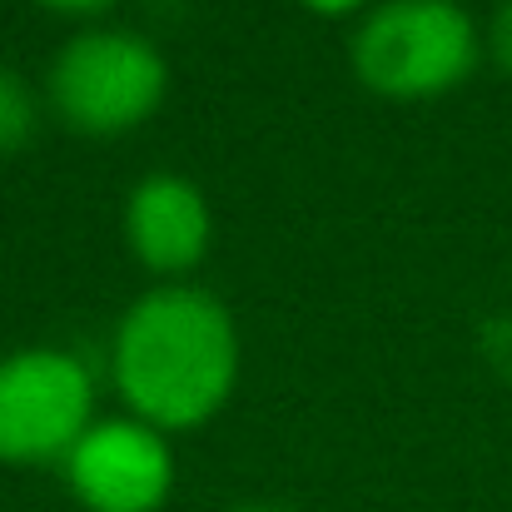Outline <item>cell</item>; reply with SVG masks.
<instances>
[{"label":"cell","mask_w":512,"mask_h":512,"mask_svg":"<svg viewBox=\"0 0 512 512\" xmlns=\"http://www.w3.org/2000/svg\"><path fill=\"white\" fill-rule=\"evenodd\" d=\"M50 10H65V15H90V10H105L110 0H40Z\"/></svg>","instance_id":"9"},{"label":"cell","mask_w":512,"mask_h":512,"mask_svg":"<svg viewBox=\"0 0 512 512\" xmlns=\"http://www.w3.org/2000/svg\"><path fill=\"white\" fill-rule=\"evenodd\" d=\"M239 339L199 289L145 294L115 334V383L150 428H194L234 388Z\"/></svg>","instance_id":"1"},{"label":"cell","mask_w":512,"mask_h":512,"mask_svg":"<svg viewBox=\"0 0 512 512\" xmlns=\"http://www.w3.org/2000/svg\"><path fill=\"white\" fill-rule=\"evenodd\" d=\"M65 478L90 512H155L170 498L174 458L150 423H90L65 453Z\"/></svg>","instance_id":"5"},{"label":"cell","mask_w":512,"mask_h":512,"mask_svg":"<svg viewBox=\"0 0 512 512\" xmlns=\"http://www.w3.org/2000/svg\"><path fill=\"white\" fill-rule=\"evenodd\" d=\"M125 224H130L135 254L160 274L194 269L209 249V204L189 179H174V174H155L130 194Z\"/></svg>","instance_id":"6"},{"label":"cell","mask_w":512,"mask_h":512,"mask_svg":"<svg viewBox=\"0 0 512 512\" xmlns=\"http://www.w3.org/2000/svg\"><path fill=\"white\" fill-rule=\"evenodd\" d=\"M35 130V95L20 75L0 70V155L20 150Z\"/></svg>","instance_id":"7"},{"label":"cell","mask_w":512,"mask_h":512,"mask_svg":"<svg viewBox=\"0 0 512 512\" xmlns=\"http://www.w3.org/2000/svg\"><path fill=\"white\" fill-rule=\"evenodd\" d=\"M90 428V373L55 348L0 358V463L65 458Z\"/></svg>","instance_id":"4"},{"label":"cell","mask_w":512,"mask_h":512,"mask_svg":"<svg viewBox=\"0 0 512 512\" xmlns=\"http://www.w3.org/2000/svg\"><path fill=\"white\" fill-rule=\"evenodd\" d=\"M478 25L458 0H388L353 35V70L388 100H428L468 80Z\"/></svg>","instance_id":"2"},{"label":"cell","mask_w":512,"mask_h":512,"mask_svg":"<svg viewBox=\"0 0 512 512\" xmlns=\"http://www.w3.org/2000/svg\"><path fill=\"white\" fill-rule=\"evenodd\" d=\"M244 512H284V508H244Z\"/></svg>","instance_id":"11"},{"label":"cell","mask_w":512,"mask_h":512,"mask_svg":"<svg viewBox=\"0 0 512 512\" xmlns=\"http://www.w3.org/2000/svg\"><path fill=\"white\" fill-rule=\"evenodd\" d=\"M309 10H319V15H348V10H358L363 0H304Z\"/></svg>","instance_id":"10"},{"label":"cell","mask_w":512,"mask_h":512,"mask_svg":"<svg viewBox=\"0 0 512 512\" xmlns=\"http://www.w3.org/2000/svg\"><path fill=\"white\" fill-rule=\"evenodd\" d=\"M493 55H498V65L512 70V0H503L493 15Z\"/></svg>","instance_id":"8"},{"label":"cell","mask_w":512,"mask_h":512,"mask_svg":"<svg viewBox=\"0 0 512 512\" xmlns=\"http://www.w3.org/2000/svg\"><path fill=\"white\" fill-rule=\"evenodd\" d=\"M165 60L130 30H90L70 40L50 75L60 120L80 135H125L165 100Z\"/></svg>","instance_id":"3"}]
</instances>
